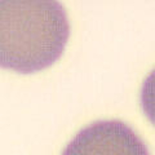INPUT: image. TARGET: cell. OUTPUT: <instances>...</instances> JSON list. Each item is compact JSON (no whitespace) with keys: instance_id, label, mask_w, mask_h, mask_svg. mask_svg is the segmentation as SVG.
I'll list each match as a JSON object with an SVG mask.
<instances>
[{"instance_id":"obj_2","label":"cell","mask_w":155,"mask_h":155,"mask_svg":"<svg viewBox=\"0 0 155 155\" xmlns=\"http://www.w3.org/2000/svg\"><path fill=\"white\" fill-rule=\"evenodd\" d=\"M62 155H149L146 145L120 120H98L87 125Z\"/></svg>"},{"instance_id":"obj_1","label":"cell","mask_w":155,"mask_h":155,"mask_svg":"<svg viewBox=\"0 0 155 155\" xmlns=\"http://www.w3.org/2000/svg\"><path fill=\"white\" fill-rule=\"evenodd\" d=\"M65 8L51 0H0V66L22 74L49 67L69 40Z\"/></svg>"}]
</instances>
